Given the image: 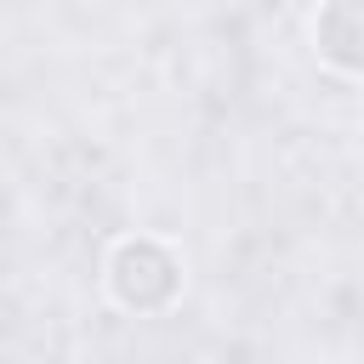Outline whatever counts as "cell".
<instances>
[{
  "label": "cell",
  "mask_w": 364,
  "mask_h": 364,
  "mask_svg": "<svg viewBox=\"0 0 364 364\" xmlns=\"http://www.w3.org/2000/svg\"><path fill=\"white\" fill-rule=\"evenodd\" d=\"M102 290L125 318H165L188 290V262L165 233H119L102 256Z\"/></svg>",
  "instance_id": "cell-1"
},
{
  "label": "cell",
  "mask_w": 364,
  "mask_h": 364,
  "mask_svg": "<svg viewBox=\"0 0 364 364\" xmlns=\"http://www.w3.org/2000/svg\"><path fill=\"white\" fill-rule=\"evenodd\" d=\"M307 46L330 74L364 80V0H324L307 17Z\"/></svg>",
  "instance_id": "cell-2"
}]
</instances>
